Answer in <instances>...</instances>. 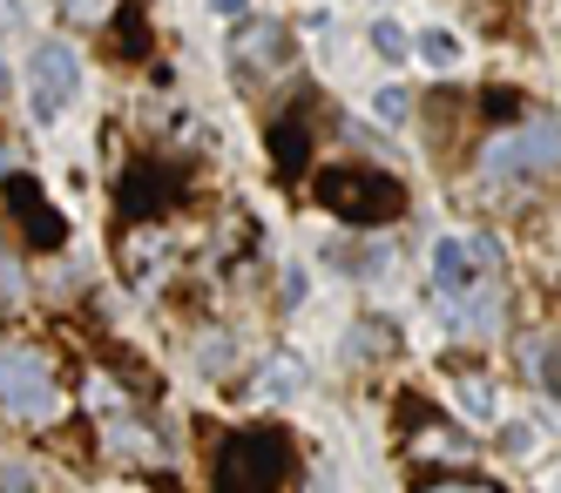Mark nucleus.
<instances>
[{
  "label": "nucleus",
  "instance_id": "f257e3e1",
  "mask_svg": "<svg viewBox=\"0 0 561 493\" xmlns=\"http://www.w3.org/2000/svg\"><path fill=\"white\" fill-rule=\"evenodd\" d=\"M217 493H277L291 480V439L277 426H244L217 446V467H210Z\"/></svg>",
  "mask_w": 561,
  "mask_h": 493
},
{
  "label": "nucleus",
  "instance_id": "f03ea898",
  "mask_svg": "<svg viewBox=\"0 0 561 493\" xmlns=\"http://www.w3.org/2000/svg\"><path fill=\"white\" fill-rule=\"evenodd\" d=\"M318 203H325L332 217H345V223H392L399 210H407V190H399L392 176H379V170H318Z\"/></svg>",
  "mask_w": 561,
  "mask_h": 493
},
{
  "label": "nucleus",
  "instance_id": "7ed1b4c3",
  "mask_svg": "<svg viewBox=\"0 0 561 493\" xmlns=\"http://www.w3.org/2000/svg\"><path fill=\"white\" fill-rule=\"evenodd\" d=\"M0 405H8L14 420H34V426L55 420L61 386H55L42 352H0Z\"/></svg>",
  "mask_w": 561,
  "mask_h": 493
},
{
  "label": "nucleus",
  "instance_id": "20e7f679",
  "mask_svg": "<svg viewBox=\"0 0 561 493\" xmlns=\"http://www.w3.org/2000/svg\"><path fill=\"white\" fill-rule=\"evenodd\" d=\"M561 162V122H520L514 136H494L488 156H480V170L488 176H541Z\"/></svg>",
  "mask_w": 561,
  "mask_h": 493
},
{
  "label": "nucleus",
  "instance_id": "39448f33",
  "mask_svg": "<svg viewBox=\"0 0 561 493\" xmlns=\"http://www.w3.org/2000/svg\"><path fill=\"white\" fill-rule=\"evenodd\" d=\"M75 89H82V61H75V48L42 41V48H34V61H27V102H34V115L55 122V115L75 102Z\"/></svg>",
  "mask_w": 561,
  "mask_h": 493
},
{
  "label": "nucleus",
  "instance_id": "423d86ee",
  "mask_svg": "<svg viewBox=\"0 0 561 493\" xmlns=\"http://www.w3.org/2000/svg\"><path fill=\"white\" fill-rule=\"evenodd\" d=\"M0 196H8V210L21 217V230L42 243V251H61V243H68V223L55 217V203H42V183H34V176H8Z\"/></svg>",
  "mask_w": 561,
  "mask_h": 493
},
{
  "label": "nucleus",
  "instance_id": "0eeeda50",
  "mask_svg": "<svg viewBox=\"0 0 561 493\" xmlns=\"http://www.w3.org/2000/svg\"><path fill=\"white\" fill-rule=\"evenodd\" d=\"M176 190H183V176L170 170V162H136V170L123 176V210L129 217H163L176 203Z\"/></svg>",
  "mask_w": 561,
  "mask_h": 493
},
{
  "label": "nucleus",
  "instance_id": "6e6552de",
  "mask_svg": "<svg viewBox=\"0 0 561 493\" xmlns=\"http://www.w3.org/2000/svg\"><path fill=\"white\" fill-rule=\"evenodd\" d=\"M433 277H439V291H447V298L473 291V284L488 277V243H473V237H447V243L433 251Z\"/></svg>",
  "mask_w": 561,
  "mask_h": 493
},
{
  "label": "nucleus",
  "instance_id": "1a4fd4ad",
  "mask_svg": "<svg viewBox=\"0 0 561 493\" xmlns=\"http://www.w3.org/2000/svg\"><path fill=\"white\" fill-rule=\"evenodd\" d=\"M305 149H311V136H305V115H291V122H277V129H271V156H277V170H298V162H305Z\"/></svg>",
  "mask_w": 561,
  "mask_h": 493
},
{
  "label": "nucleus",
  "instance_id": "9d476101",
  "mask_svg": "<svg viewBox=\"0 0 561 493\" xmlns=\"http://www.w3.org/2000/svg\"><path fill=\"white\" fill-rule=\"evenodd\" d=\"M413 48H420V61H426V68H439V74L460 68V41H454L447 27H426V34L413 41Z\"/></svg>",
  "mask_w": 561,
  "mask_h": 493
},
{
  "label": "nucleus",
  "instance_id": "9b49d317",
  "mask_svg": "<svg viewBox=\"0 0 561 493\" xmlns=\"http://www.w3.org/2000/svg\"><path fill=\"white\" fill-rule=\"evenodd\" d=\"M115 41H123V55L136 61V55L149 48V21H142L136 8H123V14H115Z\"/></svg>",
  "mask_w": 561,
  "mask_h": 493
},
{
  "label": "nucleus",
  "instance_id": "f8f14e48",
  "mask_svg": "<svg viewBox=\"0 0 561 493\" xmlns=\"http://www.w3.org/2000/svg\"><path fill=\"white\" fill-rule=\"evenodd\" d=\"M373 41H379V55H392V61H407V55H413V41L399 34L392 21H379V27H373Z\"/></svg>",
  "mask_w": 561,
  "mask_h": 493
},
{
  "label": "nucleus",
  "instance_id": "ddd939ff",
  "mask_svg": "<svg viewBox=\"0 0 561 493\" xmlns=\"http://www.w3.org/2000/svg\"><path fill=\"white\" fill-rule=\"evenodd\" d=\"M21 298V271H14V257H0V311H8Z\"/></svg>",
  "mask_w": 561,
  "mask_h": 493
},
{
  "label": "nucleus",
  "instance_id": "4468645a",
  "mask_svg": "<svg viewBox=\"0 0 561 493\" xmlns=\"http://www.w3.org/2000/svg\"><path fill=\"white\" fill-rule=\"evenodd\" d=\"M426 493H501V486H488V480H433Z\"/></svg>",
  "mask_w": 561,
  "mask_h": 493
},
{
  "label": "nucleus",
  "instance_id": "2eb2a0df",
  "mask_svg": "<svg viewBox=\"0 0 561 493\" xmlns=\"http://www.w3.org/2000/svg\"><path fill=\"white\" fill-rule=\"evenodd\" d=\"M61 8H68L75 21H102V14H108V0H61Z\"/></svg>",
  "mask_w": 561,
  "mask_h": 493
},
{
  "label": "nucleus",
  "instance_id": "dca6fc26",
  "mask_svg": "<svg viewBox=\"0 0 561 493\" xmlns=\"http://www.w3.org/2000/svg\"><path fill=\"white\" fill-rule=\"evenodd\" d=\"M379 115H386V122H399V115H407V95L386 89V95H379Z\"/></svg>",
  "mask_w": 561,
  "mask_h": 493
},
{
  "label": "nucleus",
  "instance_id": "f3484780",
  "mask_svg": "<svg viewBox=\"0 0 561 493\" xmlns=\"http://www.w3.org/2000/svg\"><path fill=\"white\" fill-rule=\"evenodd\" d=\"M0 493H27V473L21 467H0Z\"/></svg>",
  "mask_w": 561,
  "mask_h": 493
},
{
  "label": "nucleus",
  "instance_id": "a211bd4d",
  "mask_svg": "<svg viewBox=\"0 0 561 493\" xmlns=\"http://www.w3.org/2000/svg\"><path fill=\"white\" fill-rule=\"evenodd\" d=\"M541 379H548V392L561 399V352H548V365H541Z\"/></svg>",
  "mask_w": 561,
  "mask_h": 493
},
{
  "label": "nucleus",
  "instance_id": "6ab92c4d",
  "mask_svg": "<svg viewBox=\"0 0 561 493\" xmlns=\"http://www.w3.org/2000/svg\"><path fill=\"white\" fill-rule=\"evenodd\" d=\"M488 108H494V115H514V108H520V95H507V89H494V95H488Z\"/></svg>",
  "mask_w": 561,
  "mask_h": 493
},
{
  "label": "nucleus",
  "instance_id": "aec40b11",
  "mask_svg": "<svg viewBox=\"0 0 561 493\" xmlns=\"http://www.w3.org/2000/svg\"><path fill=\"white\" fill-rule=\"evenodd\" d=\"M0 102H8V61H0Z\"/></svg>",
  "mask_w": 561,
  "mask_h": 493
},
{
  "label": "nucleus",
  "instance_id": "412c9836",
  "mask_svg": "<svg viewBox=\"0 0 561 493\" xmlns=\"http://www.w3.org/2000/svg\"><path fill=\"white\" fill-rule=\"evenodd\" d=\"M8 176H14V170H8V149H0V183H8Z\"/></svg>",
  "mask_w": 561,
  "mask_h": 493
}]
</instances>
